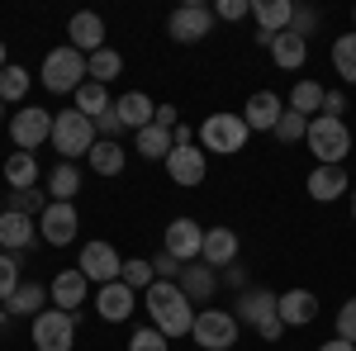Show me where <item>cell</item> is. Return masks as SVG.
<instances>
[{
    "label": "cell",
    "instance_id": "obj_1",
    "mask_svg": "<svg viewBox=\"0 0 356 351\" xmlns=\"http://www.w3.org/2000/svg\"><path fill=\"white\" fill-rule=\"evenodd\" d=\"M147 295V313H152V327L166 332L171 342L176 337H191L195 327V304L186 299V290L176 285V280H157L152 290H143Z\"/></svg>",
    "mask_w": 356,
    "mask_h": 351
},
{
    "label": "cell",
    "instance_id": "obj_2",
    "mask_svg": "<svg viewBox=\"0 0 356 351\" xmlns=\"http://www.w3.org/2000/svg\"><path fill=\"white\" fill-rule=\"evenodd\" d=\"M38 81L48 85L53 95H76L90 76H86V53H76L72 43H62L53 53L43 57V72H38Z\"/></svg>",
    "mask_w": 356,
    "mask_h": 351
},
{
    "label": "cell",
    "instance_id": "obj_3",
    "mask_svg": "<svg viewBox=\"0 0 356 351\" xmlns=\"http://www.w3.org/2000/svg\"><path fill=\"white\" fill-rule=\"evenodd\" d=\"M195 138H200L204 152H214V157H233V152H243V147H247L252 129H247L243 114H209V119L195 129Z\"/></svg>",
    "mask_w": 356,
    "mask_h": 351
},
{
    "label": "cell",
    "instance_id": "obj_4",
    "mask_svg": "<svg viewBox=\"0 0 356 351\" xmlns=\"http://www.w3.org/2000/svg\"><path fill=\"white\" fill-rule=\"evenodd\" d=\"M53 147L62 152V162L90 157V147H95V124L86 119L81 109H62V114H53Z\"/></svg>",
    "mask_w": 356,
    "mask_h": 351
},
{
    "label": "cell",
    "instance_id": "obj_5",
    "mask_svg": "<svg viewBox=\"0 0 356 351\" xmlns=\"http://www.w3.org/2000/svg\"><path fill=\"white\" fill-rule=\"evenodd\" d=\"M309 152L318 157V166H342V157L352 152V133H347V124L342 119H328V114H318V119H309Z\"/></svg>",
    "mask_w": 356,
    "mask_h": 351
},
{
    "label": "cell",
    "instance_id": "obj_6",
    "mask_svg": "<svg viewBox=\"0 0 356 351\" xmlns=\"http://www.w3.org/2000/svg\"><path fill=\"white\" fill-rule=\"evenodd\" d=\"M238 327L243 323L228 309H204V313H195L191 337H195V347H204V351H228L238 342Z\"/></svg>",
    "mask_w": 356,
    "mask_h": 351
},
{
    "label": "cell",
    "instance_id": "obj_7",
    "mask_svg": "<svg viewBox=\"0 0 356 351\" xmlns=\"http://www.w3.org/2000/svg\"><path fill=\"white\" fill-rule=\"evenodd\" d=\"M33 347L38 351H72L76 347V313L43 309V313L33 318Z\"/></svg>",
    "mask_w": 356,
    "mask_h": 351
},
{
    "label": "cell",
    "instance_id": "obj_8",
    "mask_svg": "<svg viewBox=\"0 0 356 351\" xmlns=\"http://www.w3.org/2000/svg\"><path fill=\"white\" fill-rule=\"evenodd\" d=\"M166 33L176 38V43H204L209 33H214V10L209 5H176L171 10V19H166Z\"/></svg>",
    "mask_w": 356,
    "mask_h": 351
},
{
    "label": "cell",
    "instance_id": "obj_9",
    "mask_svg": "<svg viewBox=\"0 0 356 351\" xmlns=\"http://www.w3.org/2000/svg\"><path fill=\"white\" fill-rule=\"evenodd\" d=\"M10 138H15V147L19 152H33V147H43L48 138H53V114L38 105H24L15 119H10Z\"/></svg>",
    "mask_w": 356,
    "mask_h": 351
},
{
    "label": "cell",
    "instance_id": "obj_10",
    "mask_svg": "<svg viewBox=\"0 0 356 351\" xmlns=\"http://www.w3.org/2000/svg\"><path fill=\"white\" fill-rule=\"evenodd\" d=\"M76 228H81V214H76V204H57V199H48V209L38 214V238H43L48 247L76 243Z\"/></svg>",
    "mask_w": 356,
    "mask_h": 351
},
{
    "label": "cell",
    "instance_id": "obj_11",
    "mask_svg": "<svg viewBox=\"0 0 356 351\" xmlns=\"http://www.w3.org/2000/svg\"><path fill=\"white\" fill-rule=\"evenodd\" d=\"M76 270H81L90 285H114L119 270H124V261H119V252H114L110 243H86L81 256H76Z\"/></svg>",
    "mask_w": 356,
    "mask_h": 351
},
{
    "label": "cell",
    "instance_id": "obj_12",
    "mask_svg": "<svg viewBox=\"0 0 356 351\" xmlns=\"http://www.w3.org/2000/svg\"><path fill=\"white\" fill-rule=\"evenodd\" d=\"M162 252H171L176 261H200V252H204V228L195 223V218H171L166 223V238H162Z\"/></svg>",
    "mask_w": 356,
    "mask_h": 351
},
{
    "label": "cell",
    "instance_id": "obj_13",
    "mask_svg": "<svg viewBox=\"0 0 356 351\" xmlns=\"http://www.w3.org/2000/svg\"><path fill=\"white\" fill-rule=\"evenodd\" d=\"M275 309H280V295L257 285V290H243V295H238L233 318H238L243 327H261V323H271V318H275Z\"/></svg>",
    "mask_w": 356,
    "mask_h": 351
},
{
    "label": "cell",
    "instance_id": "obj_14",
    "mask_svg": "<svg viewBox=\"0 0 356 351\" xmlns=\"http://www.w3.org/2000/svg\"><path fill=\"white\" fill-rule=\"evenodd\" d=\"M204 171H209V166H204V147H171V157H166V176H171V181H176V186H204Z\"/></svg>",
    "mask_w": 356,
    "mask_h": 351
},
{
    "label": "cell",
    "instance_id": "obj_15",
    "mask_svg": "<svg viewBox=\"0 0 356 351\" xmlns=\"http://www.w3.org/2000/svg\"><path fill=\"white\" fill-rule=\"evenodd\" d=\"M114 119H119L129 133H143V129L157 119V105H152V95L129 90V95H119V100H114Z\"/></svg>",
    "mask_w": 356,
    "mask_h": 351
},
{
    "label": "cell",
    "instance_id": "obj_16",
    "mask_svg": "<svg viewBox=\"0 0 356 351\" xmlns=\"http://www.w3.org/2000/svg\"><path fill=\"white\" fill-rule=\"evenodd\" d=\"M33 238H38V218H29V214H15V209H5L0 214V247L5 252H29L33 247Z\"/></svg>",
    "mask_w": 356,
    "mask_h": 351
},
{
    "label": "cell",
    "instance_id": "obj_17",
    "mask_svg": "<svg viewBox=\"0 0 356 351\" xmlns=\"http://www.w3.org/2000/svg\"><path fill=\"white\" fill-rule=\"evenodd\" d=\"M86 290H90V280H86L76 266L57 270L53 275V309H62V313H76L86 304Z\"/></svg>",
    "mask_w": 356,
    "mask_h": 351
},
{
    "label": "cell",
    "instance_id": "obj_18",
    "mask_svg": "<svg viewBox=\"0 0 356 351\" xmlns=\"http://www.w3.org/2000/svg\"><path fill=\"white\" fill-rule=\"evenodd\" d=\"M67 38H72V48L86 53V57L100 53V48H105V19H100V15H90V10H81V15H72Z\"/></svg>",
    "mask_w": 356,
    "mask_h": 351
},
{
    "label": "cell",
    "instance_id": "obj_19",
    "mask_svg": "<svg viewBox=\"0 0 356 351\" xmlns=\"http://www.w3.org/2000/svg\"><path fill=\"white\" fill-rule=\"evenodd\" d=\"M304 190H309L318 204H332V199H342V195L352 190V181H347V171H342V166H314V171H309V181H304Z\"/></svg>",
    "mask_w": 356,
    "mask_h": 351
},
{
    "label": "cell",
    "instance_id": "obj_20",
    "mask_svg": "<svg viewBox=\"0 0 356 351\" xmlns=\"http://www.w3.org/2000/svg\"><path fill=\"white\" fill-rule=\"evenodd\" d=\"M275 313H280L285 327H309L314 318H318V295H314V290H285Z\"/></svg>",
    "mask_w": 356,
    "mask_h": 351
},
{
    "label": "cell",
    "instance_id": "obj_21",
    "mask_svg": "<svg viewBox=\"0 0 356 351\" xmlns=\"http://www.w3.org/2000/svg\"><path fill=\"white\" fill-rule=\"evenodd\" d=\"M238 252H243V243L233 228H204V252H200L204 266H233Z\"/></svg>",
    "mask_w": 356,
    "mask_h": 351
},
{
    "label": "cell",
    "instance_id": "obj_22",
    "mask_svg": "<svg viewBox=\"0 0 356 351\" xmlns=\"http://www.w3.org/2000/svg\"><path fill=\"white\" fill-rule=\"evenodd\" d=\"M134 295L124 280H114V285H100V295H95V313L105 318V323H124L129 313H134Z\"/></svg>",
    "mask_w": 356,
    "mask_h": 351
},
{
    "label": "cell",
    "instance_id": "obj_23",
    "mask_svg": "<svg viewBox=\"0 0 356 351\" xmlns=\"http://www.w3.org/2000/svg\"><path fill=\"white\" fill-rule=\"evenodd\" d=\"M280 114H285V105H280V95H275V90H257V95L247 100V109H243V119H247V129H252V133H271Z\"/></svg>",
    "mask_w": 356,
    "mask_h": 351
},
{
    "label": "cell",
    "instance_id": "obj_24",
    "mask_svg": "<svg viewBox=\"0 0 356 351\" xmlns=\"http://www.w3.org/2000/svg\"><path fill=\"white\" fill-rule=\"evenodd\" d=\"M252 19H257V33H285L290 19H295V5L290 0H257L252 5Z\"/></svg>",
    "mask_w": 356,
    "mask_h": 351
},
{
    "label": "cell",
    "instance_id": "obj_25",
    "mask_svg": "<svg viewBox=\"0 0 356 351\" xmlns=\"http://www.w3.org/2000/svg\"><path fill=\"white\" fill-rule=\"evenodd\" d=\"M266 53H271V62L280 67V72H300L304 57H309V43H304L300 33H290V28H285V33H275V38H271V48H266Z\"/></svg>",
    "mask_w": 356,
    "mask_h": 351
},
{
    "label": "cell",
    "instance_id": "obj_26",
    "mask_svg": "<svg viewBox=\"0 0 356 351\" xmlns=\"http://www.w3.org/2000/svg\"><path fill=\"white\" fill-rule=\"evenodd\" d=\"M176 285L186 290V299H191V304H209V299H214V290H219V275H214V266H186Z\"/></svg>",
    "mask_w": 356,
    "mask_h": 351
},
{
    "label": "cell",
    "instance_id": "obj_27",
    "mask_svg": "<svg viewBox=\"0 0 356 351\" xmlns=\"http://www.w3.org/2000/svg\"><path fill=\"white\" fill-rule=\"evenodd\" d=\"M43 304H48V290H43V285H33V280H24V285L10 295L5 313H10V318H38V313H43Z\"/></svg>",
    "mask_w": 356,
    "mask_h": 351
},
{
    "label": "cell",
    "instance_id": "obj_28",
    "mask_svg": "<svg viewBox=\"0 0 356 351\" xmlns=\"http://www.w3.org/2000/svg\"><path fill=\"white\" fill-rule=\"evenodd\" d=\"M76 190H81V171H76V162H57L53 171H48V199L72 204V199H76Z\"/></svg>",
    "mask_w": 356,
    "mask_h": 351
},
{
    "label": "cell",
    "instance_id": "obj_29",
    "mask_svg": "<svg viewBox=\"0 0 356 351\" xmlns=\"http://www.w3.org/2000/svg\"><path fill=\"white\" fill-rule=\"evenodd\" d=\"M171 147H176L171 133L157 129V124H147L143 133H134V152H138V157H147V162H166V157H171Z\"/></svg>",
    "mask_w": 356,
    "mask_h": 351
},
{
    "label": "cell",
    "instance_id": "obj_30",
    "mask_svg": "<svg viewBox=\"0 0 356 351\" xmlns=\"http://www.w3.org/2000/svg\"><path fill=\"white\" fill-rule=\"evenodd\" d=\"M323 95H328V90H323L318 81H295V85H290V100H285V105L295 109V114H304V119H318Z\"/></svg>",
    "mask_w": 356,
    "mask_h": 351
},
{
    "label": "cell",
    "instance_id": "obj_31",
    "mask_svg": "<svg viewBox=\"0 0 356 351\" xmlns=\"http://www.w3.org/2000/svg\"><path fill=\"white\" fill-rule=\"evenodd\" d=\"M5 181H10V190H33L38 186V162H33V152H10V157H5Z\"/></svg>",
    "mask_w": 356,
    "mask_h": 351
},
{
    "label": "cell",
    "instance_id": "obj_32",
    "mask_svg": "<svg viewBox=\"0 0 356 351\" xmlns=\"http://www.w3.org/2000/svg\"><path fill=\"white\" fill-rule=\"evenodd\" d=\"M129 162V152L119 147V142H105V138H95V147H90V171L95 176H119Z\"/></svg>",
    "mask_w": 356,
    "mask_h": 351
},
{
    "label": "cell",
    "instance_id": "obj_33",
    "mask_svg": "<svg viewBox=\"0 0 356 351\" xmlns=\"http://www.w3.org/2000/svg\"><path fill=\"white\" fill-rule=\"evenodd\" d=\"M332 72L347 85H356V28L342 33V38H332Z\"/></svg>",
    "mask_w": 356,
    "mask_h": 351
},
{
    "label": "cell",
    "instance_id": "obj_34",
    "mask_svg": "<svg viewBox=\"0 0 356 351\" xmlns=\"http://www.w3.org/2000/svg\"><path fill=\"white\" fill-rule=\"evenodd\" d=\"M119 67H124V57L114 53V48H100V53L86 57V76H90L95 85H110L114 76H119Z\"/></svg>",
    "mask_w": 356,
    "mask_h": 351
},
{
    "label": "cell",
    "instance_id": "obj_35",
    "mask_svg": "<svg viewBox=\"0 0 356 351\" xmlns=\"http://www.w3.org/2000/svg\"><path fill=\"white\" fill-rule=\"evenodd\" d=\"M76 109H81L86 119H90V124H95V119H100V114H110V109H114V100H110V90H105V85L86 81L81 90H76Z\"/></svg>",
    "mask_w": 356,
    "mask_h": 351
},
{
    "label": "cell",
    "instance_id": "obj_36",
    "mask_svg": "<svg viewBox=\"0 0 356 351\" xmlns=\"http://www.w3.org/2000/svg\"><path fill=\"white\" fill-rule=\"evenodd\" d=\"M119 280H124L129 290H152V285H157L152 256H129V261H124V270H119Z\"/></svg>",
    "mask_w": 356,
    "mask_h": 351
},
{
    "label": "cell",
    "instance_id": "obj_37",
    "mask_svg": "<svg viewBox=\"0 0 356 351\" xmlns=\"http://www.w3.org/2000/svg\"><path fill=\"white\" fill-rule=\"evenodd\" d=\"M271 133L280 138V142H304V138H309V119H304V114H295V109L285 105V114L275 119V129H271Z\"/></svg>",
    "mask_w": 356,
    "mask_h": 351
},
{
    "label": "cell",
    "instance_id": "obj_38",
    "mask_svg": "<svg viewBox=\"0 0 356 351\" xmlns=\"http://www.w3.org/2000/svg\"><path fill=\"white\" fill-rule=\"evenodd\" d=\"M24 95H29V72L15 62V67H5V72H0V100L10 105V100H24Z\"/></svg>",
    "mask_w": 356,
    "mask_h": 351
},
{
    "label": "cell",
    "instance_id": "obj_39",
    "mask_svg": "<svg viewBox=\"0 0 356 351\" xmlns=\"http://www.w3.org/2000/svg\"><path fill=\"white\" fill-rule=\"evenodd\" d=\"M5 209H15V214H29V218H38L43 209H48V190H15Z\"/></svg>",
    "mask_w": 356,
    "mask_h": 351
},
{
    "label": "cell",
    "instance_id": "obj_40",
    "mask_svg": "<svg viewBox=\"0 0 356 351\" xmlns=\"http://www.w3.org/2000/svg\"><path fill=\"white\" fill-rule=\"evenodd\" d=\"M19 256L15 252H0V304H10V295L19 290Z\"/></svg>",
    "mask_w": 356,
    "mask_h": 351
},
{
    "label": "cell",
    "instance_id": "obj_41",
    "mask_svg": "<svg viewBox=\"0 0 356 351\" xmlns=\"http://www.w3.org/2000/svg\"><path fill=\"white\" fill-rule=\"evenodd\" d=\"M323 24V10L318 5H295V19H290V33H300L304 43H309V33Z\"/></svg>",
    "mask_w": 356,
    "mask_h": 351
},
{
    "label": "cell",
    "instance_id": "obj_42",
    "mask_svg": "<svg viewBox=\"0 0 356 351\" xmlns=\"http://www.w3.org/2000/svg\"><path fill=\"white\" fill-rule=\"evenodd\" d=\"M166 347H171V337L157 332V327H138L134 342H129V351H166Z\"/></svg>",
    "mask_w": 356,
    "mask_h": 351
},
{
    "label": "cell",
    "instance_id": "obj_43",
    "mask_svg": "<svg viewBox=\"0 0 356 351\" xmlns=\"http://www.w3.org/2000/svg\"><path fill=\"white\" fill-rule=\"evenodd\" d=\"M152 270H157V280H181L186 261H176L171 252H157V256H152Z\"/></svg>",
    "mask_w": 356,
    "mask_h": 351
},
{
    "label": "cell",
    "instance_id": "obj_44",
    "mask_svg": "<svg viewBox=\"0 0 356 351\" xmlns=\"http://www.w3.org/2000/svg\"><path fill=\"white\" fill-rule=\"evenodd\" d=\"M337 337H342V342H356V299H347V304L337 309Z\"/></svg>",
    "mask_w": 356,
    "mask_h": 351
},
{
    "label": "cell",
    "instance_id": "obj_45",
    "mask_svg": "<svg viewBox=\"0 0 356 351\" xmlns=\"http://www.w3.org/2000/svg\"><path fill=\"white\" fill-rule=\"evenodd\" d=\"M243 15H252L247 0H219V5H214V19H228V24H238Z\"/></svg>",
    "mask_w": 356,
    "mask_h": 351
},
{
    "label": "cell",
    "instance_id": "obj_46",
    "mask_svg": "<svg viewBox=\"0 0 356 351\" xmlns=\"http://www.w3.org/2000/svg\"><path fill=\"white\" fill-rule=\"evenodd\" d=\"M119 133H124V124L114 119V109H110V114H100V119H95V138H105V142H119Z\"/></svg>",
    "mask_w": 356,
    "mask_h": 351
},
{
    "label": "cell",
    "instance_id": "obj_47",
    "mask_svg": "<svg viewBox=\"0 0 356 351\" xmlns=\"http://www.w3.org/2000/svg\"><path fill=\"white\" fill-rule=\"evenodd\" d=\"M223 285H233V290L243 295V290H247V266H238V261H233V266H223Z\"/></svg>",
    "mask_w": 356,
    "mask_h": 351
},
{
    "label": "cell",
    "instance_id": "obj_48",
    "mask_svg": "<svg viewBox=\"0 0 356 351\" xmlns=\"http://www.w3.org/2000/svg\"><path fill=\"white\" fill-rule=\"evenodd\" d=\"M323 114H328V119H342V114H347V95L328 90V95H323Z\"/></svg>",
    "mask_w": 356,
    "mask_h": 351
},
{
    "label": "cell",
    "instance_id": "obj_49",
    "mask_svg": "<svg viewBox=\"0 0 356 351\" xmlns=\"http://www.w3.org/2000/svg\"><path fill=\"white\" fill-rule=\"evenodd\" d=\"M152 124H157V129H166V133H171V129H176V124H181V119H176V105H157V119H152Z\"/></svg>",
    "mask_w": 356,
    "mask_h": 351
},
{
    "label": "cell",
    "instance_id": "obj_50",
    "mask_svg": "<svg viewBox=\"0 0 356 351\" xmlns=\"http://www.w3.org/2000/svg\"><path fill=\"white\" fill-rule=\"evenodd\" d=\"M280 332H285V323H280V313H275L271 323H261V327H257V337H261V342H280Z\"/></svg>",
    "mask_w": 356,
    "mask_h": 351
},
{
    "label": "cell",
    "instance_id": "obj_51",
    "mask_svg": "<svg viewBox=\"0 0 356 351\" xmlns=\"http://www.w3.org/2000/svg\"><path fill=\"white\" fill-rule=\"evenodd\" d=\"M171 142H176V147H191V142H195V129H191V124H176V129H171Z\"/></svg>",
    "mask_w": 356,
    "mask_h": 351
},
{
    "label": "cell",
    "instance_id": "obj_52",
    "mask_svg": "<svg viewBox=\"0 0 356 351\" xmlns=\"http://www.w3.org/2000/svg\"><path fill=\"white\" fill-rule=\"evenodd\" d=\"M318 351H356V342H342V337H332V342H323Z\"/></svg>",
    "mask_w": 356,
    "mask_h": 351
},
{
    "label": "cell",
    "instance_id": "obj_53",
    "mask_svg": "<svg viewBox=\"0 0 356 351\" xmlns=\"http://www.w3.org/2000/svg\"><path fill=\"white\" fill-rule=\"evenodd\" d=\"M5 67H10V62H5V43H0V72H5Z\"/></svg>",
    "mask_w": 356,
    "mask_h": 351
},
{
    "label": "cell",
    "instance_id": "obj_54",
    "mask_svg": "<svg viewBox=\"0 0 356 351\" xmlns=\"http://www.w3.org/2000/svg\"><path fill=\"white\" fill-rule=\"evenodd\" d=\"M352 218H356V190H352Z\"/></svg>",
    "mask_w": 356,
    "mask_h": 351
},
{
    "label": "cell",
    "instance_id": "obj_55",
    "mask_svg": "<svg viewBox=\"0 0 356 351\" xmlns=\"http://www.w3.org/2000/svg\"><path fill=\"white\" fill-rule=\"evenodd\" d=\"M0 124H5V100H0Z\"/></svg>",
    "mask_w": 356,
    "mask_h": 351
},
{
    "label": "cell",
    "instance_id": "obj_56",
    "mask_svg": "<svg viewBox=\"0 0 356 351\" xmlns=\"http://www.w3.org/2000/svg\"><path fill=\"white\" fill-rule=\"evenodd\" d=\"M0 214H5V199H0Z\"/></svg>",
    "mask_w": 356,
    "mask_h": 351
},
{
    "label": "cell",
    "instance_id": "obj_57",
    "mask_svg": "<svg viewBox=\"0 0 356 351\" xmlns=\"http://www.w3.org/2000/svg\"><path fill=\"white\" fill-rule=\"evenodd\" d=\"M0 323H5V309H0Z\"/></svg>",
    "mask_w": 356,
    "mask_h": 351
},
{
    "label": "cell",
    "instance_id": "obj_58",
    "mask_svg": "<svg viewBox=\"0 0 356 351\" xmlns=\"http://www.w3.org/2000/svg\"><path fill=\"white\" fill-rule=\"evenodd\" d=\"M352 24H356V10H352Z\"/></svg>",
    "mask_w": 356,
    "mask_h": 351
}]
</instances>
